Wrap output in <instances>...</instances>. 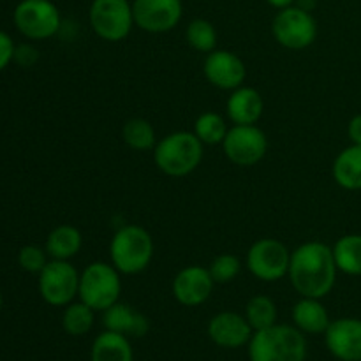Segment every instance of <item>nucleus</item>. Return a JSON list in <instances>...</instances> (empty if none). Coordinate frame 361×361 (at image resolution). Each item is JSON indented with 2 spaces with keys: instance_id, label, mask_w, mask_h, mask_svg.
I'll return each mask as SVG.
<instances>
[{
  "instance_id": "obj_30",
  "label": "nucleus",
  "mask_w": 361,
  "mask_h": 361,
  "mask_svg": "<svg viewBox=\"0 0 361 361\" xmlns=\"http://www.w3.org/2000/svg\"><path fill=\"white\" fill-rule=\"evenodd\" d=\"M18 263L28 274H41L48 264V252L37 245H25L18 254Z\"/></svg>"
},
{
  "instance_id": "obj_22",
  "label": "nucleus",
  "mask_w": 361,
  "mask_h": 361,
  "mask_svg": "<svg viewBox=\"0 0 361 361\" xmlns=\"http://www.w3.org/2000/svg\"><path fill=\"white\" fill-rule=\"evenodd\" d=\"M92 361H133V348L126 335L116 331H102L92 344Z\"/></svg>"
},
{
  "instance_id": "obj_7",
  "label": "nucleus",
  "mask_w": 361,
  "mask_h": 361,
  "mask_svg": "<svg viewBox=\"0 0 361 361\" xmlns=\"http://www.w3.org/2000/svg\"><path fill=\"white\" fill-rule=\"evenodd\" d=\"M14 25L27 39L44 41L60 32L62 18L51 0H21L13 14Z\"/></svg>"
},
{
  "instance_id": "obj_4",
  "label": "nucleus",
  "mask_w": 361,
  "mask_h": 361,
  "mask_svg": "<svg viewBox=\"0 0 361 361\" xmlns=\"http://www.w3.org/2000/svg\"><path fill=\"white\" fill-rule=\"evenodd\" d=\"M249 356L250 361H305V337L296 326L274 324L254 331L249 342Z\"/></svg>"
},
{
  "instance_id": "obj_12",
  "label": "nucleus",
  "mask_w": 361,
  "mask_h": 361,
  "mask_svg": "<svg viewBox=\"0 0 361 361\" xmlns=\"http://www.w3.org/2000/svg\"><path fill=\"white\" fill-rule=\"evenodd\" d=\"M134 23L148 34H164L180 23L182 0H134Z\"/></svg>"
},
{
  "instance_id": "obj_32",
  "label": "nucleus",
  "mask_w": 361,
  "mask_h": 361,
  "mask_svg": "<svg viewBox=\"0 0 361 361\" xmlns=\"http://www.w3.org/2000/svg\"><path fill=\"white\" fill-rule=\"evenodd\" d=\"M14 48H16V46H14L13 39H11L6 32L0 30V71H4L11 62H13Z\"/></svg>"
},
{
  "instance_id": "obj_17",
  "label": "nucleus",
  "mask_w": 361,
  "mask_h": 361,
  "mask_svg": "<svg viewBox=\"0 0 361 361\" xmlns=\"http://www.w3.org/2000/svg\"><path fill=\"white\" fill-rule=\"evenodd\" d=\"M264 111V99L256 88L242 87L235 88L226 102V113L233 126H254L259 122Z\"/></svg>"
},
{
  "instance_id": "obj_5",
  "label": "nucleus",
  "mask_w": 361,
  "mask_h": 361,
  "mask_svg": "<svg viewBox=\"0 0 361 361\" xmlns=\"http://www.w3.org/2000/svg\"><path fill=\"white\" fill-rule=\"evenodd\" d=\"M120 271L111 263L95 261L87 264L80 274V291L78 298L95 312H104L120 300L122 293V279Z\"/></svg>"
},
{
  "instance_id": "obj_27",
  "label": "nucleus",
  "mask_w": 361,
  "mask_h": 361,
  "mask_svg": "<svg viewBox=\"0 0 361 361\" xmlns=\"http://www.w3.org/2000/svg\"><path fill=\"white\" fill-rule=\"evenodd\" d=\"M245 317L254 331L264 330L277 324V305L270 296L257 295L247 302Z\"/></svg>"
},
{
  "instance_id": "obj_34",
  "label": "nucleus",
  "mask_w": 361,
  "mask_h": 361,
  "mask_svg": "<svg viewBox=\"0 0 361 361\" xmlns=\"http://www.w3.org/2000/svg\"><path fill=\"white\" fill-rule=\"evenodd\" d=\"M317 4H319V0H296L295 6L300 7V9L312 13V11L317 7Z\"/></svg>"
},
{
  "instance_id": "obj_2",
  "label": "nucleus",
  "mask_w": 361,
  "mask_h": 361,
  "mask_svg": "<svg viewBox=\"0 0 361 361\" xmlns=\"http://www.w3.org/2000/svg\"><path fill=\"white\" fill-rule=\"evenodd\" d=\"M204 145L190 130H176L157 141L154 148L155 166L164 175L182 178L196 171L203 161Z\"/></svg>"
},
{
  "instance_id": "obj_36",
  "label": "nucleus",
  "mask_w": 361,
  "mask_h": 361,
  "mask_svg": "<svg viewBox=\"0 0 361 361\" xmlns=\"http://www.w3.org/2000/svg\"><path fill=\"white\" fill-rule=\"evenodd\" d=\"M0 309H2V295H0Z\"/></svg>"
},
{
  "instance_id": "obj_11",
  "label": "nucleus",
  "mask_w": 361,
  "mask_h": 361,
  "mask_svg": "<svg viewBox=\"0 0 361 361\" xmlns=\"http://www.w3.org/2000/svg\"><path fill=\"white\" fill-rule=\"evenodd\" d=\"M224 154L233 164L250 168L264 159L268 152V137L263 129L254 126H233L222 141Z\"/></svg>"
},
{
  "instance_id": "obj_9",
  "label": "nucleus",
  "mask_w": 361,
  "mask_h": 361,
  "mask_svg": "<svg viewBox=\"0 0 361 361\" xmlns=\"http://www.w3.org/2000/svg\"><path fill=\"white\" fill-rule=\"evenodd\" d=\"M271 34L288 49H305L317 37V21L312 13L291 6L281 9L271 21Z\"/></svg>"
},
{
  "instance_id": "obj_29",
  "label": "nucleus",
  "mask_w": 361,
  "mask_h": 361,
  "mask_svg": "<svg viewBox=\"0 0 361 361\" xmlns=\"http://www.w3.org/2000/svg\"><path fill=\"white\" fill-rule=\"evenodd\" d=\"M208 270H210L215 284H229V282L238 277L240 270H242V263H240L238 256H235V254H219L212 261Z\"/></svg>"
},
{
  "instance_id": "obj_25",
  "label": "nucleus",
  "mask_w": 361,
  "mask_h": 361,
  "mask_svg": "<svg viewBox=\"0 0 361 361\" xmlns=\"http://www.w3.org/2000/svg\"><path fill=\"white\" fill-rule=\"evenodd\" d=\"M95 323V310L88 307L87 303L73 302L66 307L62 316V326L66 334L73 337H81L87 335L94 328Z\"/></svg>"
},
{
  "instance_id": "obj_24",
  "label": "nucleus",
  "mask_w": 361,
  "mask_h": 361,
  "mask_svg": "<svg viewBox=\"0 0 361 361\" xmlns=\"http://www.w3.org/2000/svg\"><path fill=\"white\" fill-rule=\"evenodd\" d=\"M122 140L130 150L136 152L154 150L157 145L154 126L145 118L127 120L122 127Z\"/></svg>"
},
{
  "instance_id": "obj_8",
  "label": "nucleus",
  "mask_w": 361,
  "mask_h": 361,
  "mask_svg": "<svg viewBox=\"0 0 361 361\" xmlns=\"http://www.w3.org/2000/svg\"><path fill=\"white\" fill-rule=\"evenodd\" d=\"M291 250L275 238H261L250 245L245 256V267L257 281L277 282L288 277Z\"/></svg>"
},
{
  "instance_id": "obj_15",
  "label": "nucleus",
  "mask_w": 361,
  "mask_h": 361,
  "mask_svg": "<svg viewBox=\"0 0 361 361\" xmlns=\"http://www.w3.org/2000/svg\"><path fill=\"white\" fill-rule=\"evenodd\" d=\"M331 355L341 361H361V319L342 317L324 331Z\"/></svg>"
},
{
  "instance_id": "obj_33",
  "label": "nucleus",
  "mask_w": 361,
  "mask_h": 361,
  "mask_svg": "<svg viewBox=\"0 0 361 361\" xmlns=\"http://www.w3.org/2000/svg\"><path fill=\"white\" fill-rule=\"evenodd\" d=\"M348 134L353 145H361V115L353 116L348 126Z\"/></svg>"
},
{
  "instance_id": "obj_23",
  "label": "nucleus",
  "mask_w": 361,
  "mask_h": 361,
  "mask_svg": "<svg viewBox=\"0 0 361 361\" xmlns=\"http://www.w3.org/2000/svg\"><path fill=\"white\" fill-rule=\"evenodd\" d=\"M334 257L337 268L345 275H361V235H345L335 242Z\"/></svg>"
},
{
  "instance_id": "obj_35",
  "label": "nucleus",
  "mask_w": 361,
  "mask_h": 361,
  "mask_svg": "<svg viewBox=\"0 0 361 361\" xmlns=\"http://www.w3.org/2000/svg\"><path fill=\"white\" fill-rule=\"evenodd\" d=\"M268 4H270L271 7H275V9H286V7H291L295 6L296 0H267Z\"/></svg>"
},
{
  "instance_id": "obj_19",
  "label": "nucleus",
  "mask_w": 361,
  "mask_h": 361,
  "mask_svg": "<svg viewBox=\"0 0 361 361\" xmlns=\"http://www.w3.org/2000/svg\"><path fill=\"white\" fill-rule=\"evenodd\" d=\"M291 316L295 326L302 334L309 335L324 334L331 323L326 307L321 303L319 298H305V296H302V300H298L293 307Z\"/></svg>"
},
{
  "instance_id": "obj_16",
  "label": "nucleus",
  "mask_w": 361,
  "mask_h": 361,
  "mask_svg": "<svg viewBox=\"0 0 361 361\" xmlns=\"http://www.w3.org/2000/svg\"><path fill=\"white\" fill-rule=\"evenodd\" d=\"M252 326L245 316L236 312H221L208 323V337L226 349H236L249 344L252 338Z\"/></svg>"
},
{
  "instance_id": "obj_6",
  "label": "nucleus",
  "mask_w": 361,
  "mask_h": 361,
  "mask_svg": "<svg viewBox=\"0 0 361 361\" xmlns=\"http://www.w3.org/2000/svg\"><path fill=\"white\" fill-rule=\"evenodd\" d=\"M88 21L95 35L106 42L123 41L136 25L129 0H94L88 11Z\"/></svg>"
},
{
  "instance_id": "obj_20",
  "label": "nucleus",
  "mask_w": 361,
  "mask_h": 361,
  "mask_svg": "<svg viewBox=\"0 0 361 361\" xmlns=\"http://www.w3.org/2000/svg\"><path fill=\"white\" fill-rule=\"evenodd\" d=\"M331 175L342 189H361V145H351L335 157Z\"/></svg>"
},
{
  "instance_id": "obj_28",
  "label": "nucleus",
  "mask_w": 361,
  "mask_h": 361,
  "mask_svg": "<svg viewBox=\"0 0 361 361\" xmlns=\"http://www.w3.org/2000/svg\"><path fill=\"white\" fill-rule=\"evenodd\" d=\"M185 39L192 49L200 53H212L217 49V30L214 25L203 18H196L187 25Z\"/></svg>"
},
{
  "instance_id": "obj_26",
  "label": "nucleus",
  "mask_w": 361,
  "mask_h": 361,
  "mask_svg": "<svg viewBox=\"0 0 361 361\" xmlns=\"http://www.w3.org/2000/svg\"><path fill=\"white\" fill-rule=\"evenodd\" d=\"M228 130L229 127L221 113L204 111L194 122L192 133L203 145H222Z\"/></svg>"
},
{
  "instance_id": "obj_3",
  "label": "nucleus",
  "mask_w": 361,
  "mask_h": 361,
  "mask_svg": "<svg viewBox=\"0 0 361 361\" xmlns=\"http://www.w3.org/2000/svg\"><path fill=\"white\" fill-rule=\"evenodd\" d=\"M154 238L137 224H126L109 242V259L122 275H136L147 270L154 259Z\"/></svg>"
},
{
  "instance_id": "obj_1",
  "label": "nucleus",
  "mask_w": 361,
  "mask_h": 361,
  "mask_svg": "<svg viewBox=\"0 0 361 361\" xmlns=\"http://www.w3.org/2000/svg\"><path fill=\"white\" fill-rule=\"evenodd\" d=\"M334 249L323 242H305L291 252L288 279L305 298H324L337 281Z\"/></svg>"
},
{
  "instance_id": "obj_21",
  "label": "nucleus",
  "mask_w": 361,
  "mask_h": 361,
  "mask_svg": "<svg viewBox=\"0 0 361 361\" xmlns=\"http://www.w3.org/2000/svg\"><path fill=\"white\" fill-rule=\"evenodd\" d=\"M83 247V236L81 231L74 226L62 224L56 226L46 238V252L51 259L71 261L78 256Z\"/></svg>"
},
{
  "instance_id": "obj_18",
  "label": "nucleus",
  "mask_w": 361,
  "mask_h": 361,
  "mask_svg": "<svg viewBox=\"0 0 361 361\" xmlns=\"http://www.w3.org/2000/svg\"><path fill=\"white\" fill-rule=\"evenodd\" d=\"M102 316V324L106 330L116 331L126 337H145L150 330V321L147 316L134 310L127 303L116 302L109 309H106Z\"/></svg>"
},
{
  "instance_id": "obj_14",
  "label": "nucleus",
  "mask_w": 361,
  "mask_h": 361,
  "mask_svg": "<svg viewBox=\"0 0 361 361\" xmlns=\"http://www.w3.org/2000/svg\"><path fill=\"white\" fill-rule=\"evenodd\" d=\"M214 286L208 268L190 264L182 268L173 279V296L183 307H200L210 298Z\"/></svg>"
},
{
  "instance_id": "obj_31",
  "label": "nucleus",
  "mask_w": 361,
  "mask_h": 361,
  "mask_svg": "<svg viewBox=\"0 0 361 361\" xmlns=\"http://www.w3.org/2000/svg\"><path fill=\"white\" fill-rule=\"evenodd\" d=\"M14 62L21 67H32L37 63L39 51L32 44H20L14 48Z\"/></svg>"
},
{
  "instance_id": "obj_10",
  "label": "nucleus",
  "mask_w": 361,
  "mask_h": 361,
  "mask_svg": "<svg viewBox=\"0 0 361 361\" xmlns=\"http://www.w3.org/2000/svg\"><path fill=\"white\" fill-rule=\"evenodd\" d=\"M80 291V271L69 261H48L39 274V293L51 307H67Z\"/></svg>"
},
{
  "instance_id": "obj_13",
  "label": "nucleus",
  "mask_w": 361,
  "mask_h": 361,
  "mask_svg": "<svg viewBox=\"0 0 361 361\" xmlns=\"http://www.w3.org/2000/svg\"><path fill=\"white\" fill-rule=\"evenodd\" d=\"M203 74L215 88L233 92L245 81L247 67L243 60L229 49H214L204 59Z\"/></svg>"
}]
</instances>
